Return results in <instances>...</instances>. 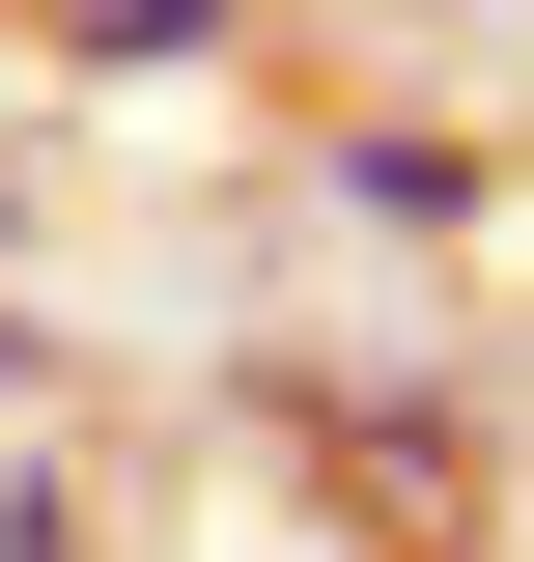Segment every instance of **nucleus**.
<instances>
[{"label": "nucleus", "mask_w": 534, "mask_h": 562, "mask_svg": "<svg viewBox=\"0 0 534 562\" xmlns=\"http://www.w3.org/2000/svg\"><path fill=\"white\" fill-rule=\"evenodd\" d=\"M57 57L85 85H198V57H254V0H57Z\"/></svg>", "instance_id": "obj_2"}, {"label": "nucleus", "mask_w": 534, "mask_h": 562, "mask_svg": "<svg viewBox=\"0 0 534 562\" xmlns=\"http://www.w3.org/2000/svg\"><path fill=\"white\" fill-rule=\"evenodd\" d=\"M310 198L366 225V254H478V225H507V169H478L450 113H337V140H310Z\"/></svg>", "instance_id": "obj_1"}, {"label": "nucleus", "mask_w": 534, "mask_h": 562, "mask_svg": "<svg viewBox=\"0 0 534 562\" xmlns=\"http://www.w3.org/2000/svg\"><path fill=\"white\" fill-rule=\"evenodd\" d=\"M0 562H85V479H57V450H0Z\"/></svg>", "instance_id": "obj_3"}]
</instances>
